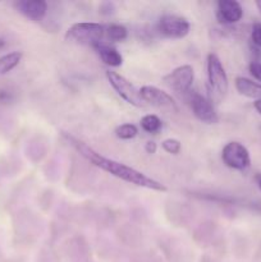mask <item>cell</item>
Instances as JSON below:
<instances>
[{"instance_id": "obj_7", "label": "cell", "mask_w": 261, "mask_h": 262, "mask_svg": "<svg viewBox=\"0 0 261 262\" xmlns=\"http://www.w3.org/2000/svg\"><path fill=\"white\" fill-rule=\"evenodd\" d=\"M140 94L143 101L151 104L158 109L166 110V112H178L177 102L168 92L158 89L155 86H143L140 89Z\"/></svg>"}, {"instance_id": "obj_1", "label": "cell", "mask_w": 261, "mask_h": 262, "mask_svg": "<svg viewBox=\"0 0 261 262\" xmlns=\"http://www.w3.org/2000/svg\"><path fill=\"white\" fill-rule=\"evenodd\" d=\"M64 137L78 151L82 158H84L87 161L94 164L95 166L100 168L101 170L106 171V173L112 174V176L117 177V178L122 179V181L127 182V183L135 184V186L142 187V188L153 189V191L159 192H166V189H168L163 183L150 178L146 174L141 173V171L136 170V169L130 168V166L125 165V164L118 163V161L112 160V159L104 158L99 152H96L94 148L90 147L89 145L79 141L78 138L73 137L71 135H67V133H64Z\"/></svg>"}, {"instance_id": "obj_14", "label": "cell", "mask_w": 261, "mask_h": 262, "mask_svg": "<svg viewBox=\"0 0 261 262\" xmlns=\"http://www.w3.org/2000/svg\"><path fill=\"white\" fill-rule=\"evenodd\" d=\"M22 56L23 54L20 51H13V53L0 56V76H4L13 71L22 60Z\"/></svg>"}, {"instance_id": "obj_25", "label": "cell", "mask_w": 261, "mask_h": 262, "mask_svg": "<svg viewBox=\"0 0 261 262\" xmlns=\"http://www.w3.org/2000/svg\"><path fill=\"white\" fill-rule=\"evenodd\" d=\"M256 7H257V9L260 10L261 13V0H257V2H256Z\"/></svg>"}, {"instance_id": "obj_12", "label": "cell", "mask_w": 261, "mask_h": 262, "mask_svg": "<svg viewBox=\"0 0 261 262\" xmlns=\"http://www.w3.org/2000/svg\"><path fill=\"white\" fill-rule=\"evenodd\" d=\"M95 50L99 54L100 59L104 61V64H106L107 67H112V68H117L120 67L123 63V56L120 55L119 51L115 48L110 46L109 43L101 42L97 46H95Z\"/></svg>"}, {"instance_id": "obj_18", "label": "cell", "mask_w": 261, "mask_h": 262, "mask_svg": "<svg viewBox=\"0 0 261 262\" xmlns=\"http://www.w3.org/2000/svg\"><path fill=\"white\" fill-rule=\"evenodd\" d=\"M161 146H163V148L166 152L173 154V155H177V154L181 152L182 148L181 142H179L178 140H176V138H168V140L163 141Z\"/></svg>"}, {"instance_id": "obj_13", "label": "cell", "mask_w": 261, "mask_h": 262, "mask_svg": "<svg viewBox=\"0 0 261 262\" xmlns=\"http://www.w3.org/2000/svg\"><path fill=\"white\" fill-rule=\"evenodd\" d=\"M235 89L242 96L248 99H255L256 101L261 100V83L253 82L245 77H237L235 78Z\"/></svg>"}, {"instance_id": "obj_24", "label": "cell", "mask_w": 261, "mask_h": 262, "mask_svg": "<svg viewBox=\"0 0 261 262\" xmlns=\"http://www.w3.org/2000/svg\"><path fill=\"white\" fill-rule=\"evenodd\" d=\"M253 107H255L256 112H257L258 114L261 115V100H258V101L253 102Z\"/></svg>"}, {"instance_id": "obj_3", "label": "cell", "mask_w": 261, "mask_h": 262, "mask_svg": "<svg viewBox=\"0 0 261 262\" xmlns=\"http://www.w3.org/2000/svg\"><path fill=\"white\" fill-rule=\"evenodd\" d=\"M106 74V78L109 81L110 86L115 90L118 95L124 100L125 102H128L129 105H133L136 107H143L146 105V102L143 101L142 96L140 94V90H137L135 87V84L130 83L127 78H124L123 76H120L119 73L114 71H110L107 69L105 72Z\"/></svg>"}, {"instance_id": "obj_9", "label": "cell", "mask_w": 261, "mask_h": 262, "mask_svg": "<svg viewBox=\"0 0 261 262\" xmlns=\"http://www.w3.org/2000/svg\"><path fill=\"white\" fill-rule=\"evenodd\" d=\"M188 101L189 106H191L192 112L197 119L201 120L202 123H206V124L217 123V114L210 100H207L206 97L197 94V92H193V94L191 92Z\"/></svg>"}, {"instance_id": "obj_11", "label": "cell", "mask_w": 261, "mask_h": 262, "mask_svg": "<svg viewBox=\"0 0 261 262\" xmlns=\"http://www.w3.org/2000/svg\"><path fill=\"white\" fill-rule=\"evenodd\" d=\"M14 7L20 14L32 20H41L48 12V3L44 0H20L14 3Z\"/></svg>"}, {"instance_id": "obj_10", "label": "cell", "mask_w": 261, "mask_h": 262, "mask_svg": "<svg viewBox=\"0 0 261 262\" xmlns=\"http://www.w3.org/2000/svg\"><path fill=\"white\" fill-rule=\"evenodd\" d=\"M243 17V8L235 0H219L216 18L223 25H234Z\"/></svg>"}, {"instance_id": "obj_15", "label": "cell", "mask_w": 261, "mask_h": 262, "mask_svg": "<svg viewBox=\"0 0 261 262\" xmlns=\"http://www.w3.org/2000/svg\"><path fill=\"white\" fill-rule=\"evenodd\" d=\"M128 36V31L122 25H110L105 27V37L113 42H120L125 40Z\"/></svg>"}, {"instance_id": "obj_19", "label": "cell", "mask_w": 261, "mask_h": 262, "mask_svg": "<svg viewBox=\"0 0 261 262\" xmlns=\"http://www.w3.org/2000/svg\"><path fill=\"white\" fill-rule=\"evenodd\" d=\"M251 38H252V42L255 43L257 48H261V22L255 23V25L252 26Z\"/></svg>"}, {"instance_id": "obj_4", "label": "cell", "mask_w": 261, "mask_h": 262, "mask_svg": "<svg viewBox=\"0 0 261 262\" xmlns=\"http://www.w3.org/2000/svg\"><path fill=\"white\" fill-rule=\"evenodd\" d=\"M207 79H209V86L211 91L219 99L227 95L228 87H229L227 72L220 59L215 54L207 55Z\"/></svg>"}, {"instance_id": "obj_20", "label": "cell", "mask_w": 261, "mask_h": 262, "mask_svg": "<svg viewBox=\"0 0 261 262\" xmlns=\"http://www.w3.org/2000/svg\"><path fill=\"white\" fill-rule=\"evenodd\" d=\"M250 73L253 78L257 79L258 82H261V63H258V61H252V63L250 64Z\"/></svg>"}, {"instance_id": "obj_2", "label": "cell", "mask_w": 261, "mask_h": 262, "mask_svg": "<svg viewBox=\"0 0 261 262\" xmlns=\"http://www.w3.org/2000/svg\"><path fill=\"white\" fill-rule=\"evenodd\" d=\"M105 27L100 23L92 22H81L74 23L66 32V40L68 42L76 43V45L86 46H97L99 43L104 42Z\"/></svg>"}, {"instance_id": "obj_6", "label": "cell", "mask_w": 261, "mask_h": 262, "mask_svg": "<svg viewBox=\"0 0 261 262\" xmlns=\"http://www.w3.org/2000/svg\"><path fill=\"white\" fill-rule=\"evenodd\" d=\"M193 68L188 64L178 67L173 72H170L168 76L164 77V82H165L166 86H169L173 91L178 92V94H188L192 83H193Z\"/></svg>"}, {"instance_id": "obj_26", "label": "cell", "mask_w": 261, "mask_h": 262, "mask_svg": "<svg viewBox=\"0 0 261 262\" xmlns=\"http://www.w3.org/2000/svg\"><path fill=\"white\" fill-rule=\"evenodd\" d=\"M4 45H5L4 40H3V38H0V49H3V48H4Z\"/></svg>"}, {"instance_id": "obj_8", "label": "cell", "mask_w": 261, "mask_h": 262, "mask_svg": "<svg viewBox=\"0 0 261 262\" xmlns=\"http://www.w3.org/2000/svg\"><path fill=\"white\" fill-rule=\"evenodd\" d=\"M159 31L165 37L183 38L189 32V22L181 15L165 14L159 20Z\"/></svg>"}, {"instance_id": "obj_22", "label": "cell", "mask_w": 261, "mask_h": 262, "mask_svg": "<svg viewBox=\"0 0 261 262\" xmlns=\"http://www.w3.org/2000/svg\"><path fill=\"white\" fill-rule=\"evenodd\" d=\"M156 148H158V146H156V143L154 142V141H148V142H146L145 151L147 154H155Z\"/></svg>"}, {"instance_id": "obj_5", "label": "cell", "mask_w": 261, "mask_h": 262, "mask_svg": "<svg viewBox=\"0 0 261 262\" xmlns=\"http://www.w3.org/2000/svg\"><path fill=\"white\" fill-rule=\"evenodd\" d=\"M223 163L234 170H246L251 165L250 152L242 143L233 141L227 143L222 151Z\"/></svg>"}, {"instance_id": "obj_17", "label": "cell", "mask_w": 261, "mask_h": 262, "mask_svg": "<svg viewBox=\"0 0 261 262\" xmlns=\"http://www.w3.org/2000/svg\"><path fill=\"white\" fill-rule=\"evenodd\" d=\"M138 129L135 124H130V123H127V124H122L115 129V135H117L118 138L120 140H132L137 136Z\"/></svg>"}, {"instance_id": "obj_21", "label": "cell", "mask_w": 261, "mask_h": 262, "mask_svg": "<svg viewBox=\"0 0 261 262\" xmlns=\"http://www.w3.org/2000/svg\"><path fill=\"white\" fill-rule=\"evenodd\" d=\"M13 100L12 92L8 91V90H0V104H7Z\"/></svg>"}, {"instance_id": "obj_23", "label": "cell", "mask_w": 261, "mask_h": 262, "mask_svg": "<svg viewBox=\"0 0 261 262\" xmlns=\"http://www.w3.org/2000/svg\"><path fill=\"white\" fill-rule=\"evenodd\" d=\"M255 182H256V184H257L258 189L261 191V173L255 174Z\"/></svg>"}, {"instance_id": "obj_16", "label": "cell", "mask_w": 261, "mask_h": 262, "mask_svg": "<svg viewBox=\"0 0 261 262\" xmlns=\"http://www.w3.org/2000/svg\"><path fill=\"white\" fill-rule=\"evenodd\" d=\"M161 123L160 118L156 117L154 114H147L141 119V128L147 133H156L161 129Z\"/></svg>"}]
</instances>
